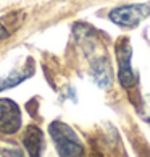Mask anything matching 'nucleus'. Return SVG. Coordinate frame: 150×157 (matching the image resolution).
Instances as JSON below:
<instances>
[{"instance_id": "9", "label": "nucleus", "mask_w": 150, "mask_h": 157, "mask_svg": "<svg viewBox=\"0 0 150 157\" xmlns=\"http://www.w3.org/2000/svg\"><path fill=\"white\" fill-rule=\"evenodd\" d=\"M145 110H147V115L150 117V94L145 97Z\"/></svg>"}, {"instance_id": "2", "label": "nucleus", "mask_w": 150, "mask_h": 157, "mask_svg": "<svg viewBox=\"0 0 150 157\" xmlns=\"http://www.w3.org/2000/svg\"><path fill=\"white\" fill-rule=\"evenodd\" d=\"M148 15H150L148 5L132 3V5H124V7H118V8L112 10L108 13V18L121 28H136Z\"/></svg>"}, {"instance_id": "5", "label": "nucleus", "mask_w": 150, "mask_h": 157, "mask_svg": "<svg viewBox=\"0 0 150 157\" xmlns=\"http://www.w3.org/2000/svg\"><path fill=\"white\" fill-rule=\"evenodd\" d=\"M90 76L99 88L105 89L112 84V68L105 57H97L90 63Z\"/></svg>"}, {"instance_id": "6", "label": "nucleus", "mask_w": 150, "mask_h": 157, "mask_svg": "<svg viewBox=\"0 0 150 157\" xmlns=\"http://www.w3.org/2000/svg\"><path fill=\"white\" fill-rule=\"evenodd\" d=\"M42 144H44V136H42L40 128L29 125L26 128L24 135H23V146L26 147L29 157H40Z\"/></svg>"}, {"instance_id": "8", "label": "nucleus", "mask_w": 150, "mask_h": 157, "mask_svg": "<svg viewBox=\"0 0 150 157\" xmlns=\"http://www.w3.org/2000/svg\"><path fill=\"white\" fill-rule=\"evenodd\" d=\"M2 155H3V157H24L21 151L13 149V147H5V149H2Z\"/></svg>"}, {"instance_id": "7", "label": "nucleus", "mask_w": 150, "mask_h": 157, "mask_svg": "<svg viewBox=\"0 0 150 157\" xmlns=\"http://www.w3.org/2000/svg\"><path fill=\"white\" fill-rule=\"evenodd\" d=\"M34 73V67H31L29 70H23V71H18L15 75H10V76H7L5 79L0 81V91L3 89H10V88H15V86H18L20 83H23L24 79H27L31 76V75Z\"/></svg>"}, {"instance_id": "4", "label": "nucleus", "mask_w": 150, "mask_h": 157, "mask_svg": "<svg viewBox=\"0 0 150 157\" xmlns=\"http://www.w3.org/2000/svg\"><path fill=\"white\" fill-rule=\"evenodd\" d=\"M21 110L11 99H0V133L15 135L21 128Z\"/></svg>"}, {"instance_id": "1", "label": "nucleus", "mask_w": 150, "mask_h": 157, "mask_svg": "<svg viewBox=\"0 0 150 157\" xmlns=\"http://www.w3.org/2000/svg\"><path fill=\"white\" fill-rule=\"evenodd\" d=\"M49 135L55 144V149L60 157H82L84 144L70 125L63 121H52L49 125Z\"/></svg>"}, {"instance_id": "3", "label": "nucleus", "mask_w": 150, "mask_h": 157, "mask_svg": "<svg viewBox=\"0 0 150 157\" xmlns=\"http://www.w3.org/2000/svg\"><path fill=\"white\" fill-rule=\"evenodd\" d=\"M131 57H132V47L128 39H121L116 44V60H118V79L123 88L129 89L137 84V73L131 67Z\"/></svg>"}]
</instances>
